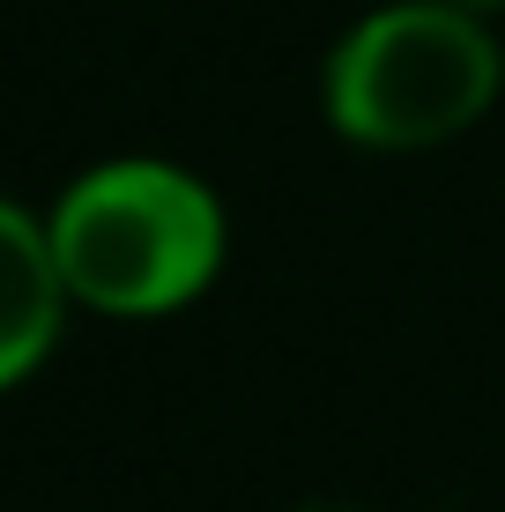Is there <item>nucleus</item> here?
Wrapping results in <instances>:
<instances>
[{"mask_svg":"<svg viewBox=\"0 0 505 512\" xmlns=\"http://www.w3.org/2000/svg\"><path fill=\"white\" fill-rule=\"evenodd\" d=\"M461 8H476V15H491V23H498V15H505V0H461Z\"/></svg>","mask_w":505,"mask_h":512,"instance_id":"4","label":"nucleus"},{"mask_svg":"<svg viewBox=\"0 0 505 512\" xmlns=\"http://www.w3.org/2000/svg\"><path fill=\"white\" fill-rule=\"evenodd\" d=\"M505 97V38L461 0H372L320 52V127L357 156H431Z\"/></svg>","mask_w":505,"mask_h":512,"instance_id":"2","label":"nucleus"},{"mask_svg":"<svg viewBox=\"0 0 505 512\" xmlns=\"http://www.w3.org/2000/svg\"><path fill=\"white\" fill-rule=\"evenodd\" d=\"M67 320H75V297L52 260L45 208L0 193V401L60 357Z\"/></svg>","mask_w":505,"mask_h":512,"instance_id":"3","label":"nucleus"},{"mask_svg":"<svg viewBox=\"0 0 505 512\" xmlns=\"http://www.w3.org/2000/svg\"><path fill=\"white\" fill-rule=\"evenodd\" d=\"M45 231L75 312L119 327L179 320L231 268L223 186L156 149H119L82 164L45 201Z\"/></svg>","mask_w":505,"mask_h":512,"instance_id":"1","label":"nucleus"}]
</instances>
